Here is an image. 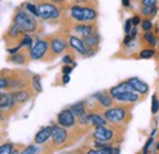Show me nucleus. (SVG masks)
Listing matches in <instances>:
<instances>
[{
  "label": "nucleus",
  "mask_w": 159,
  "mask_h": 154,
  "mask_svg": "<svg viewBox=\"0 0 159 154\" xmlns=\"http://www.w3.org/2000/svg\"><path fill=\"white\" fill-rule=\"evenodd\" d=\"M14 23L20 26L25 33H34L38 31V21L26 11H17L12 20Z\"/></svg>",
  "instance_id": "1"
},
{
  "label": "nucleus",
  "mask_w": 159,
  "mask_h": 154,
  "mask_svg": "<svg viewBox=\"0 0 159 154\" xmlns=\"http://www.w3.org/2000/svg\"><path fill=\"white\" fill-rule=\"evenodd\" d=\"M40 17L43 20H57L61 15V9L59 5L48 2V1H38Z\"/></svg>",
  "instance_id": "2"
},
{
  "label": "nucleus",
  "mask_w": 159,
  "mask_h": 154,
  "mask_svg": "<svg viewBox=\"0 0 159 154\" xmlns=\"http://www.w3.org/2000/svg\"><path fill=\"white\" fill-rule=\"evenodd\" d=\"M104 116L108 120V122L119 125V124H122L129 117V113L125 106H115V108H110V109L105 110Z\"/></svg>",
  "instance_id": "3"
},
{
  "label": "nucleus",
  "mask_w": 159,
  "mask_h": 154,
  "mask_svg": "<svg viewBox=\"0 0 159 154\" xmlns=\"http://www.w3.org/2000/svg\"><path fill=\"white\" fill-rule=\"evenodd\" d=\"M49 40L48 39H38L36 44H33L30 50L32 60H47V55L49 53Z\"/></svg>",
  "instance_id": "4"
},
{
  "label": "nucleus",
  "mask_w": 159,
  "mask_h": 154,
  "mask_svg": "<svg viewBox=\"0 0 159 154\" xmlns=\"http://www.w3.org/2000/svg\"><path fill=\"white\" fill-rule=\"evenodd\" d=\"M7 77H9V89H11V91H16V89L20 91V89L26 88V86L28 84L27 74L22 70L14 71Z\"/></svg>",
  "instance_id": "5"
},
{
  "label": "nucleus",
  "mask_w": 159,
  "mask_h": 154,
  "mask_svg": "<svg viewBox=\"0 0 159 154\" xmlns=\"http://www.w3.org/2000/svg\"><path fill=\"white\" fill-rule=\"evenodd\" d=\"M57 124L65 129H70L77 124V117L75 116L71 109H64L57 116Z\"/></svg>",
  "instance_id": "6"
},
{
  "label": "nucleus",
  "mask_w": 159,
  "mask_h": 154,
  "mask_svg": "<svg viewBox=\"0 0 159 154\" xmlns=\"http://www.w3.org/2000/svg\"><path fill=\"white\" fill-rule=\"evenodd\" d=\"M48 40H49L50 52H52V54H53L54 57L62 54V53L66 50V48H67V42H66V39L64 38V37H61V36H59V34L49 37Z\"/></svg>",
  "instance_id": "7"
},
{
  "label": "nucleus",
  "mask_w": 159,
  "mask_h": 154,
  "mask_svg": "<svg viewBox=\"0 0 159 154\" xmlns=\"http://www.w3.org/2000/svg\"><path fill=\"white\" fill-rule=\"evenodd\" d=\"M92 136H93V138H94L96 142L108 143V142H110L113 139L114 132H113L111 129H109L105 125H103V126H96Z\"/></svg>",
  "instance_id": "8"
},
{
  "label": "nucleus",
  "mask_w": 159,
  "mask_h": 154,
  "mask_svg": "<svg viewBox=\"0 0 159 154\" xmlns=\"http://www.w3.org/2000/svg\"><path fill=\"white\" fill-rule=\"evenodd\" d=\"M69 139V132L62 126H53V135H52V142L54 146H64L66 141Z\"/></svg>",
  "instance_id": "9"
},
{
  "label": "nucleus",
  "mask_w": 159,
  "mask_h": 154,
  "mask_svg": "<svg viewBox=\"0 0 159 154\" xmlns=\"http://www.w3.org/2000/svg\"><path fill=\"white\" fill-rule=\"evenodd\" d=\"M16 105V102H15V97H14V92H10V93H4L1 92V96H0V108H1V113H5V111H9V110H14Z\"/></svg>",
  "instance_id": "10"
},
{
  "label": "nucleus",
  "mask_w": 159,
  "mask_h": 154,
  "mask_svg": "<svg viewBox=\"0 0 159 154\" xmlns=\"http://www.w3.org/2000/svg\"><path fill=\"white\" fill-rule=\"evenodd\" d=\"M30 48H27L26 50H19L15 54H10V57L7 58V61L15 65H26L28 62V60L31 59V54H30Z\"/></svg>",
  "instance_id": "11"
},
{
  "label": "nucleus",
  "mask_w": 159,
  "mask_h": 154,
  "mask_svg": "<svg viewBox=\"0 0 159 154\" xmlns=\"http://www.w3.org/2000/svg\"><path fill=\"white\" fill-rule=\"evenodd\" d=\"M69 45L70 48H72L77 54L82 55V57H88V48L86 47L83 39L79 38V37H75V36H71L69 38Z\"/></svg>",
  "instance_id": "12"
},
{
  "label": "nucleus",
  "mask_w": 159,
  "mask_h": 154,
  "mask_svg": "<svg viewBox=\"0 0 159 154\" xmlns=\"http://www.w3.org/2000/svg\"><path fill=\"white\" fill-rule=\"evenodd\" d=\"M23 33L25 31L21 28L20 26H17L16 23L12 22V25L9 27L7 32H6V38H7V44L12 43L15 40H21L23 38Z\"/></svg>",
  "instance_id": "13"
},
{
  "label": "nucleus",
  "mask_w": 159,
  "mask_h": 154,
  "mask_svg": "<svg viewBox=\"0 0 159 154\" xmlns=\"http://www.w3.org/2000/svg\"><path fill=\"white\" fill-rule=\"evenodd\" d=\"M113 98L115 102H119L122 104H130V103H137L139 100V92H125L118 96H114Z\"/></svg>",
  "instance_id": "14"
},
{
  "label": "nucleus",
  "mask_w": 159,
  "mask_h": 154,
  "mask_svg": "<svg viewBox=\"0 0 159 154\" xmlns=\"http://www.w3.org/2000/svg\"><path fill=\"white\" fill-rule=\"evenodd\" d=\"M53 135V127L50 126H45L43 129H40L38 134L34 136V143L36 144H44L45 142H48Z\"/></svg>",
  "instance_id": "15"
},
{
  "label": "nucleus",
  "mask_w": 159,
  "mask_h": 154,
  "mask_svg": "<svg viewBox=\"0 0 159 154\" xmlns=\"http://www.w3.org/2000/svg\"><path fill=\"white\" fill-rule=\"evenodd\" d=\"M127 82H129V83L135 88V91H136V92H139V94H147V93H148V91H149L148 84H147L146 82L141 81V79L137 78V77H131V78H129V79H127Z\"/></svg>",
  "instance_id": "16"
},
{
  "label": "nucleus",
  "mask_w": 159,
  "mask_h": 154,
  "mask_svg": "<svg viewBox=\"0 0 159 154\" xmlns=\"http://www.w3.org/2000/svg\"><path fill=\"white\" fill-rule=\"evenodd\" d=\"M94 98H96V102L99 104L102 108H109L114 103V98L110 93L100 92V93L94 94Z\"/></svg>",
  "instance_id": "17"
},
{
  "label": "nucleus",
  "mask_w": 159,
  "mask_h": 154,
  "mask_svg": "<svg viewBox=\"0 0 159 154\" xmlns=\"http://www.w3.org/2000/svg\"><path fill=\"white\" fill-rule=\"evenodd\" d=\"M125 92H136L135 88H134L127 81L121 82V83H119L118 86L110 88V91H109V93H110L113 97L118 96V94H120V93H125Z\"/></svg>",
  "instance_id": "18"
},
{
  "label": "nucleus",
  "mask_w": 159,
  "mask_h": 154,
  "mask_svg": "<svg viewBox=\"0 0 159 154\" xmlns=\"http://www.w3.org/2000/svg\"><path fill=\"white\" fill-rule=\"evenodd\" d=\"M82 39H83L86 47L89 48V49L97 48L99 45V42H100V37L97 32H93V33H91L88 36H84V37H82Z\"/></svg>",
  "instance_id": "19"
},
{
  "label": "nucleus",
  "mask_w": 159,
  "mask_h": 154,
  "mask_svg": "<svg viewBox=\"0 0 159 154\" xmlns=\"http://www.w3.org/2000/svg\"><path fill=\"white\" fill-rule=\"evenodd\" d=\"M14 97H15V102H16V105L21 106L23 105L25 103H27L32 94L30 93V91H26V89H20L19 92H14Z\"/></svg>",
  "instance_id": "20"
},
{
  "label": "nucleus",
  "mask_w": 159,
  "mask_h": 154,
  "mask_svg": "<svg viewBox=\"0 0 159 154\" xmlns=\"http://www.w3.org/2000/svg\"><path fill=\"white\" fill-rule=\"evenodd\" d=\"M94 26L93 25H88V23H80V25H76L75 27H74V31L76 32V33H79L80 36H82V37H84V36H88V34H91V33H93L94 32Z\"/></svg>",
  "instance_id": "21"
},
{
  "label": "nucleus",
  "mask_w": 159,
  "mask_h": 154,
  "mask_svg": "<svg viewBox=\"0 0 159 154\" xmlns=\"http://www.w3.org/2000/svg\"><path fill=\"white\" fill-rule=\"evenodd\" d=\"M119 154L120 151L118 148H113V147H100L99 149L94 148L88 151V154Z\"/></svg>",
  "instance_id": "22"
},
{
  "label": "nucleus",
  "mask_w": 159,
  "mask_h": 154,
  "mask_svg": "<svg viewBox=\"0 0 159 154\" xmlns=\"http://www.w3.org/2000/svg\"><path fill=\"white\" fill-rule=\"evenodd\" d=\"M91 119V124L96 127V126H103L108 124V120L105 119V116H100L99 114H89Z\"/></svg>",
  "instance_id": "23"
},
{
  "label": "nucleus",
  "mask_w": 159,
  "mask_h": 154,
  "mask_svg": "<svg viewBox=\"0 0 159 154\" xmlns=\"http://www.w3.org/2000/svg\"><path fill=\"white\" fill-rule=\"evenodd\" d=\"M70 109L72 110V113H74L75 116L77 117V116L82 115L83 113H86V103H84L83 100H81V102H79V103L72 104Z\"/></svg>",
  "instance_id": "24"
},
{
  "label": "nucleus",
  "mask_w": 159,
  "mask_h": 154,
  "mask_svg": "<svg viewBox=\"0 0 159 154\" xmlns=\"http://www.w3.org/2000/svg\"><path fill=\"white\" fill-rule=\"evenodd\" d=\"M139 12H141V15H143L144 17H148V19H149V17H152V16H154V15L157 14V6H156V5H151V6H144V5H142Z\"/></svg>",
  "instance_id": "25"
},
{
  "label": "nucleus",
  "mask_w": 159,
  "mask_h": 154,
  "mask_svg": "<svg viewBox=\"0 0 159 154\" xmlns=\"http://www.w3.org/2000/svg\"><path fill=\"white\" fill-rule=\"evenodd\" d=\"M31 83H32V88H33L36 92H38V93L42 92V79H40L39 75H34V76H32V78H31Z\"/></svg>",
  "instance_id": "26"
},
{
  "label": "nucleus",
  "mask_w": 159,
  "mask_h": 154,
  "mask_svg": "<svg viewBox=\"0 0 159 154\" xmlns=\"http://www.w3.org/2000/svg\"><path fill=\"white\" fill-rule=\"evenodd\" d=\"M143 39H144L151 47H154V45L157 44V38H156V36H154L152 32H149V31L143 34Z\"/></svg>",
  "instance_id": "27"
},
{
  "label": "nucleus",
  "mask_w": 159,
  "mask_h": 154,
  "mask_svg": "<svg viewBox=\"0 0 159 154\" xmlns=\"http://www.w3.org/2000/svg\"><path fill=\"white\" fill-rule=\"evenodd\" d=\"M26 9H27V11H28V12H31L33 16H36V17L40 16L39 9H38V5H36V4H32V2H28V4H26Z\"/></svg>",
  "instance_id": "28"
},
{
  "label": "nucleus",
  "mask_w": 159,
  "mask_h": 154,
  "mask_svg": "<svg viewBox=\"0 0 159 154\" xmlns=\"http://www.w3.org/2000/svg\"><path fill=\"white\" fill-rule=\"evenodd\" d=\"M77 124L81 126H87L88 124H91V119H89V114L83 113L82 115L77 116Z\"/></svg>",
  "instance_id": "29"
},
{
  "label": "nucleus",
  "mask_w": 159,
  "mask_h": 154,
  "mask_svg": "<svg viewBox=\"0 0 159 154\" xmlns=\"http://www.w3.org/2000/svg\"><path fill=\"white\" fill-rule=\"evenodd\" d=\"M154 54H156V52H154V49H152V48L142 49V50L139 52V58L141 59H151L152 57H154Z\"/></svg>",
  "instance_id": "30"
},
{
  "label": "nucleus",
  "mask_w": 159,
  "mask_h": 154,
  "mask_svg": "<svg viewBox=\"0 0 159 154\" xmlns=\"http://www.w3.org/2000/svg\"><path fill=\"white\" fill-rule=\"evenodd\" d=\"M14 153V144L12 143H6L0 147V154H10Z\"/></svg>",
  "instance_id": "31"
},
{
  "label": "nucleus",
  "mask_w": 159,
  "mask_h": 154,
  "mask_svg": "<svg viewBox=\"0 0 159 154\" xmlns=\"http://www.w3.org/2000/svg\"><path fill=\"white\" fill-rule=\"evenodd\" d=\"M141 27H142V29H143L144 32H148V31H151V29H152L153 23H152V21H151L149 19L143 20V21L141 22Z\"/></svg>",
  "instance_id": "32"
},
{
  "label": "nucleus",
  "mask_w": 159,
  "mask_h": 154,
  "mask_svg": "<svg viewBox=\"0 0 159 154\" xmlns=\"http://www.w3.org/2000/svg\"><path fill=\"white\" fill-rule=\"evenodd\" d=\"M0 88L1 91H4L5 88H9V77L7 75L5 76V74H1V78H0Z\"/></svg>",
  "instance_id": "33"
},
{
  "label": "nucleus",
  "mask_w": 159,
  "mask_h": 154,
  "mask_svg": "<svg viewBox=\"0 0 159 154\" xmlns=\"http://www.w3.org/2000/svg\"><path fill=\"white\" fill-rule=\"evenodd\" d=\"M159 111V100L157 96H153L152 99V114H157Z\"/></svg>",
  "instance_id": "34"
},
{
  "label": "nucleus",
  "mask_w": 159,
  "mask_h": 154,
  "mask_svg": "<svg viewBox=\"0 0 159 154\" xmlns=\"http://www.w3.org/2000/svg\"><path fill=\"white\" fill-rule=\"evenodd\" d=\"M22 154H34V153H38V148L36 146H28L27 148H25L22 152Z\"/></svg>",
  "instance_id": "35"
},
{
  "label": "nucleus",
  "mask_w": 159,
  "mask_h": 154,
  "mask_svg": "<svg viewBox=\"0 0 159 154\" xmlns=\"http://www.w3.org/2000/svg\"><path fill=\"white\" fill-rule=\"evenodd\" d=\"M132 26H134V23H132V19L126 20L125 26H124V32H125V34H127V33H130V32H131Z\"/></svg>",
  "instance_id": "36"
},
{
  "label": "nucleus",
  "mask_w": 159,
  "mask_h": 154,
  "mask_svg": "<svg viewBox=\"0 0 159 154\" xmlns=\"http://www.w3.org/2000/svg\"><path fill=\"white\" fill-rule=\"evenodd\" d=\"M153 141H154V138H153V135H152V136H151V137H149V138H148V141H147V143H146V146L143 147V151H142V152H143V153H144V154H146V153H147V152H148V148H149V147L152 146V143H153Z\"/></svg>",
  "instance_id": "37"
},
{
  "label": "nucleus",
  "mask_w": 159,
  "mask_h": 154,
  "mask_svg": "<svg viewBox=\"0 0 159 154\" xmlns=\"http://www.w3.org/2000/svg\"><path fill=\"white\" fill-rule=\"evenodd\" d=\"M62 61H64V64H65V65H74L72 58H71L70 55H65V57L62 58Z\"/></svg>",
  "instance_id": "38"
},
{
  "label": "nucleus",
  "mask_w": 159,
  "mask_h": 154,
  "mask_svg": "<svg viewBox=\"0 0 159 154\" xmlns=\"http://www.w3.org/2000/svg\"><path fill=\"white\" fill-rule=\"evenodd\" d=\"M158 0H141V4L144 6H151V5H156Z\"/></svg>",
  "instance_id": "39"
},
{
  "label": "nucleus",
  "mask_w": 159,
  "mask_h": 154,
  "mask_svg": "<svg viewBox=\"0 0 159 154\" xmlns=\"http://www.w3.org/2000/svg\"><path fill=\"white\" fill-rule=\"evenodd\" d=\"M71 71H72V67L69 66V65H65V66L62 67V74H64V75H70Z\"/></svg>",
  "instance_id": "40"
},
{
  "label": "nucleus",
  "mask_w": 159,
  "mask_h": 154,
  "mask_svg": "<svg viewBox=\"0 0 159 154\" xmlns=\"http://www.w3.org/2000/svg\"><path fill=\"white\" fill-rule=\"evenodd\" d=\"M38 1H48V2L57 4V5H61V4H64L66 0H38Z\"/></svg>",
  "instance_id": "41"
},
{
  "label": "nucleus",
  "mask_w": 159,
  "mask_h": 154,
  "mask_svg": "<svg viewBox=\"0 0 159 154\" xmlns=\"http://www.w3.org/2000/svg\"><path fill=\"white\" fill-rule=\"evenodd\" d=\"M141 22H142V21H141V17H139V16H134V17H132V23H134V26H137Z\"/></svg>",
  "instance_id": "42"
},
{
  "label": "nucleus",
  "mask_w": 159,
  "mask_h": 154,
  "mask_svg": "<svg viewBox=\"0 0 159 154\" xmlns=\"http://www.w3.org/2000/svg\"><path fill=\"white\" fill-rule=\"evenodd\" d=\"M132 40H134V38H132L130 34H126V37L124 38V43H125V44H130Z\"/></svg>",
  "instance_id": "43"
},
{
  "label": "nucleus",
  "mask_w": 159,
  "mask_h": 154,
  "mask_svg": "<svg viewBox=\"0 0 159 154\" xmlns=\"http://www.w3.org/2000/svg\"><path fill=\"white\" fill-rule=\"evenodd\" d=\"M127 34H130L132 38L135 39V37L137 36V29H136V28H132V29H131V32H130V33H127Z\"/></svg>",
  "instance_id": "44"
},
{
  "label": "nucleus",
  "mask_w": 159,
  "mask_h": 154,
  "mask_svg": "<svg viewBox=\"0 0 159 154\" xmlns=\"http://www.w3.org/2000/svg\"><path fill=\"white\" fill-rule=\"evenodd\" d=\"M69 82H70V76H69V75H64V76H62V83L66 84V83H69Z\"/></svg>",
  "instance_id": "45"
},
{
  "label": "nucleus",
  "mask_w": 159,
  "mask_h": 154,
  "mask_svg": "<svg viewBox=\"0 0 159 154\" xmlns=\"http://www.w3.org/2000/svg\"><path fill=\"white\" fill-rule=\"evenodd\" d=\"M121 1H122V6H125V7L130 6V0H121Z\"/></svg>",
  "instance_id": "46"
},
{
  "label": "nucleus",
  "mask_w": 159,
  "mask_h": 154,
  "mask_svg": "<svg viewBox=\"0 0 159 154\" xmlns=\"http://www.w3.org/2000/svg\"><path fill=\"white\" fill-rule=\"evenodd\" d=\"M157 149H158V151H159V143H158V144H157Z\"/></svg>",
  "instance_id": "47"
}]
</instances>
